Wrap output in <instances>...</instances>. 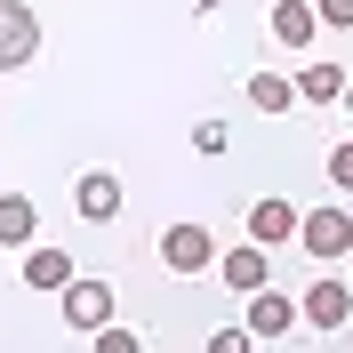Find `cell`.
Returning <instances> with one entry per match:
<instances>
[{
    "label": "cell",
    "instance_id": "obj_7",
    "mask_svg": "<svg viewBox=\"0 0 353 353\" xmlns=\"http://www.w3.org/2000/svg\"><path fill=\"white\" fill-rule=\"evenodd\" d=\"M217 273L241 289V297H257V289H273V249L241 241V249H225V257H217Z\"/></svg>",
    "mask_w": 353,
    "mask_h": 353
},
{
    "label": "cell",
    "instance_id": "obj_20",
    "mask_svg": "<svg viewBox=\"0 0 353 353\" xmlns=\"http://www.w3.org/2000/svg\"><path fill=\"white\" fill-rule=\"evenodd\" d=\"M209 8H217V0H201V17H209Z\"/></svg>",
    "mask_w": 353,
    "mask_h": 353
},
{
    "label": "cell",
    "instance_id": "obj_11",
    "mask_svg": "<svg viewBox=\"0 0 353 353\" xmlns=\"http://www.w3.org/2000/svg\"><path fill=\"white\" fill-rule=\"evenodd\" d=\"M32 233H41V209L24 193H0V249H32Z\"/></svg>",
    "mask_w": 353,
    "mask_h": 353
},
{
    "label": "cell",
    "instance_id": "obj_5",
    "mask_svg": "<svg viewBox=\"0 0 353 353\" xmlns=\"http://www.w3.org/2000/svg\"><path fill=\"white\" fill-rule=\"evenodd\" d=\"M297 313H305L313 330H345V321H353V281H337V273H321V281H305V297H297Z\"/></svg>",
    "mask_w": 353,
    "mask_h": 353
},
{
    "label": "cell",
    "instance_id": "obj_8",
    "mask_svg": "<svg viewBox=\"0 0 353 353\" xmlns=\"http://www.w3.org/2000/svg\"><path fill=\"white\" fill-rule=\"evenodd\" d=\"M72 209H81L88 225H112V217H121V176H112V169H88L81 185H72Z\"/></svg>",
    "mask_w": 353,
    "mask_h": 353
},
{
    "label": "cell",
    "instance_id": "obj_1",
    "mask_svg": "<svg viewBox=\"0 0 353 353\" xmlns=\"http://www.w3.org/2000/svg\"><path fill=\"white\" fill-rule=\"evenodd\" d=\"M297 249H305L313 265H337V257H353V217L345 209H305V225H297Z\"/></svg>",
    "mask_w": 353,
    "mask_h": 353
},
{
    "label": "cell",
    "instance_id": "obj_15",
    "mask_svg": "<svg viewBox=\"0 0 353 353\" xmlns=\"http://www.w3.org/2000/svg\"><path fill=\"white\" fill-rule=\"evenodd\" d=\"M88 345H97V353H145V337H137V330H121V321H105Z\"/></svg>",
    "mask_w": 353,
    "mask_h": 353
},
{
    "label": "cell",
    "instance_id": "obj_17",
    "mask_svg": "<svg viewBox=\"0 0 353 353\" xmlns=\"http://www.w3.org/2000/svg\"><path fill=\"white\" fill-rule=\"evenodd\" d=\"M249 345H257V337H249V321H233V330L209 337V353H249Z\"/></svg>",
    "mask_w": 353,
    "mask_h": 353
},
{
    "label": "cell",
    "instance_id": "obj_12",
    "mask_svg": "<svg viewBox=\"0 0 353 353\" xmlns=\"http://www.w3.org/2000/svg\"><path fill=\"white\" fill-rule=\"evenodd\" d=\"M313 32H321L313 0H273V41H281V48H305Z\"/></svg>",
    "mask_w": 353,
    "mask_h": 353
},
{
    "label": "cell",
    "instance_id": "obj_14",
    "mask_svg": "<svg viewBox=\"0 0 353 353\" xmlns=\"http://www.w3.org/2000/svg\"><path fill=\"white\" fill-rule=\"evenodd\" d=\"M249 105L257 112H289L297 105V81H289V72H249Z\"/></svg>",
    "mask_w": 353,
    "mask_h": 353
},
{
    "label": "cell",
    "instance_id": "obj_2",
    "mask_svg": "<svg viewBox=\"0 0 353 353\" xmlns=\"http://www.w3.org/2000/svg\"><path fill=\"white\" fill-rule=\"evenodd\" d=\"M225 249H217V233H209V225H169V233H161V265H169V273H185V281H193V273H209V265H217Z\"/></svg>",
    "mask_w": 353,
    "mask_h": 353
},
{
    "label": "cell",
    "instance_id": "obj_4",
    "mask_svg": "<svg viewBox=\"0 0 353 353\" xmlns=\"http://www.w3.org/2000/svg\"><path fill=\"white\" fill-rule=\"evenodd\" d=\"M41 57V17L24 8V0H0V72H17Z\"/></svg>",
    "mask_w": 353,
    "mask_h": 353
},
{
    "label": "cell",
    "instance_id": "obj_13",
    "mask_svg": "<svg viewBox=\"0 0 353 353\" xmlns=\"http://www.w3.org/2000/svg\"><path fill=\"white\" fill-rule=\"evenodd\" d=\"M345 81H353L345 65H305V72H297V97H305V105H337Z\"/></svg>",
    "mask_w": 353,
    "mask_h": 353
},
{
    "label": "cell",
    "instance_id": "obj_3",
    "mask_svg": "<svg viewBox=\"0 0 353 353\" xmlns=\"http://www.w3.org/2000/svg\"><path fill=\"white\" fill-rule=\"evenodd\" d=\"M57 313H65V321H72L81 337H97V330L112 321V281H97V273L65 281V289H57Z\"/></svg>",
    "mask_w": 353,
    "mask_h": 353
},
{
    "label": "cell",
    "instance_id": "obj_16",
    "mask_svg": "<svg viewBox=\"0 0 353 353\" xmlns=\"http://www.w3.org/2000/svg\"><path fill=\"white\" fill-rule=\"evenodd\" d=\"M330 185H337V193H353V137H345V145H330Z\"/></svg>",
    "mask_w": 353,
    "mask_h": 353
},
{
    "label": "cell",
    "instance_id": "obj_9",
    "mask_svg": "<svg viewBox=\"0 0 353 353\" xmlns=\"http://www.w3.org/2000/svg\"><path fill=\"white\" fill-rule=\"evenodd\" d=\"M297 225H305V217L273 193V201H257V209H249V241H257V249H281V241H297Z\"/></svg>",
    "mask_w": 353,
    "mask_h": 353
},
{
    "label": "cell",
    "instance_id": "obj_19",
    "mask_svg": "<svg viewBox=\"0 0 353 353\" xmlns=\"http://www.w3.org/2000/svg\"><path fill=\"white\" fill-rule=\"evenodd\" d=\"M313 17L337 24V32H353V0H313Z\"/></svg>",
    "mask_w": 353,
    "mask_h": 353
},
{
    "label": "cell",
    "instance_id": "obj_21",
    "mask_svg": "<svg viewBox=\"0 0 353 353\" xmlns=\"http://www.w3.org/2000/svg\"><path fill=\"white\" fill-rule=\"evenodd\" d=\"M345 105H353V81H345Z\"/></svg>",
    "mask_w": 353,
    "mask_h": 353
},
{
    "label": "cell",
    "instance_id": "obj_18",
    "mask_svg": "<svg viewBox=\"0 0 353 353\" xmlns=\"http://www.w3.org/2000/svg\"><path fill=\"white\" fill-rule=\"evenodd\" d=\"M193 145H201V153H209V161H217L225 145H233V137H225V121H201V129H193Z\"/></svg>",
    "mask_w": 353,
    "mask_h": 353
},
{
    "label": "cell",
    "instance_id": "obj_6",
    "mask_svg": "<svg viewBox=\"0 0 353 353\" xmlns=\"http://www.w3.org/2000/svg\"><path fill=\"white\" fill-rule=\"evenodd\" d=\"M241 321H249V337H289V330H305V313H297V297H281V289H257Z\"/></svg>",
    "mask_w": 353,
    "mask_h": 353
},
{
    "label": "cell",
    "instance_id": "obj_10",
    "mask_svg": "<svg viewBox=\"0 0 353 353\" xmlns=\"http://www.w3.org/2000/svg\"><path fill=\"white\" fill-rule=\"evenodd\" d=\"M24 281H32V289H48V297H57V289H65V281H81V265H72L65 249H24Z\"/></svg>",
    "mask_w": 353,
    "mask_h": 353
}]
</instances>
